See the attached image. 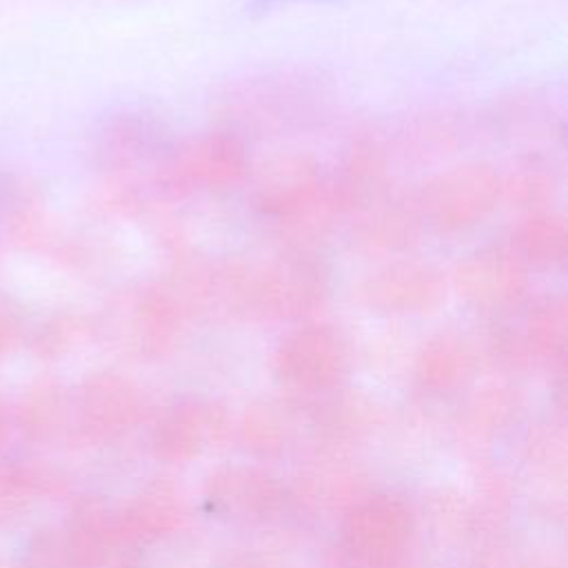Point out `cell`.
I'll return each mask as SVG.
<instances>
[{
	"mask_svg": "<svg viewBox=\"0 0 568 568\" xmlns=\"http://www.w3.org/2000/svg\"><path fill=\"white\" fill-rule=\"evenodd\" d=\"M446 291V275L437 266L395 260L362 277L353 288V300L384 315H424L444 304Z\"/></svg>",
	"mask_w": 568,
	"mask_h": 568,
	"instance_id": "ba28073f",
	"label": "cell"
},
{
	"mask_svg": "<svg viewBox=\"0 0 568 568\" xmlns=\"http://www.w3.org/2000/svg\"><path fill=\"white\" fill-rule=\"evenodd\" d=\"M433 521H435V530L442 532L446 541H455V544H466L475 539L479 535L477 526H481L477 510L455 493H442L435 499Z\"/></svg>",
	"mask_w": 568,
	"mask_h": 568,
	"instance_id": "f546056e",
	"label": "cell"
},
{
	"mask_svg": "<svg viewBox=\"0 0 568 568\" xmlns=\"http://www.w3.org/2000/svg\"><path fill=\"white\" fill-rule=\"evenodd\" d=\"M24 568H73L67 557L62 535L51 528L38 530L29 544V559Z\"/></svg>",
	"mask_w": 568,
	"mask_h": 568,
	"instance_id": "836d02e7",
	"label": "cell"
},
{
	"mask_svg": "<svg viewBox=\"0 0 568 568\" xmlns=\"http://www.w3.org/2000/svg\"><path fill=\"white\" fill-rule=\"evenodd\" d=\"M9 435V417H7V410L4 406L0 404V448L4 446V439Z\"/></svg>",
	"mask_w": 568,
	"mask_h": 568,
	"instance_id": "8d00e7d4",
	"label": "cell"
},
{
	"mask_svg": "<svg viewBox=\"0 0 568 568\" xmlns=\"http://www.w3.org/2000/svg\"><path fill=\"white\" fill-rule=\"evenodd\" d=\"M291 499L288 488L277 477L246 464L220 466L204 486L206 510L235 524L271 521L284 513Z\"/></svg>",
	"mask_w": 568,
	"mask_h": 568,
	"instance_id": "9c48e42d",
	"label": "cell"
},
{
	"mask_svg": "<svg viewBox=\"0 0 568 568\" xmlns=\"http://www.w3.org/2000/svg\"><path fill=\"white\" fill-rule=\"evenodd\" d=\"M73 408L80 435L91 444H109L140 424L146 404L142 390L129 377L98 371L80 382Z\"/></svg>",
	"mask_w": 568,
	"mask_h": 568,
	"instance_id": "30bf717a",
	"label": "cell"
},
{
	"mask_svg": "<svg viewBox=\"0 0 568 568\" xmlns=\"http://www.w3.org/2000/svg\"><path fill=\"white\" fill-rule=\"evenodd\" d=\"M519 568H564V564L555 557H530Z\"/></svg>",
	"mask_w": 568,
	"mask_h": 568,
	"instance_id": "d590c367",
	"label": "cell"
},
{
	"mask_svg": "<svg viewBox=\"0 0 568 568\" xmlns=\"http://www.w3.org/2000/svg\"><path fill=\"white\" fill-rule=\"evenodd\" d=\"M424 222L415 191L388 189L379 200L353 215L351 237L364 253L388 255L413 248L419 242Z\"/></svg>",
	"mask_w": 568,
	"mask_h": 568,
	"instance_id": "5bb4252c",
	"label": "cell"
},
{
	"mask_svg": "<svg viewBox=\"0 0 568 568\" xmlns=\"http://www.w3.org/2000/svg\"><path fill=\"white\" fill-rule=\"evenodd\" d=\"M390 189L388 146L375 131H359L346 146L339 171L328 178V191L344 217H353Z\"/></svg>",
	"mask_w": 568,
	"mask_h": 568,
	"instance_id": "4fadbf2b",
	"label": "cell"
},
{
	"mask_svg": "<svg viewBox=\"0 0 568 568\" xmlns=\"http://www.w3.org/2000/svg\"><path fill=\"white\" fill-rule=\"evenodd\" d=\"M479 346L455 328L430 335L415 357V382L422 390L444 395L462 388L477 371Z\"/></svg>",
	"mask_w": 568,
	"mask_h": 568,
	"instance_id": "d6986e66",
	"label": "cell"
},
{
	"mask_svg": "<svg viewBox=\"0 0 568 568\" xmlns=\"http://www.w3.org/2000/svg\"><path fill=\"white\" fill-rule=\"evenodd\" d=\"M348 366V342L337 326L326 322H302L280 339L273 353L280 384L306 395L335 390Z\"/></svg>",
	"mask_w": 568,
	"mask_h": 568,
	"instance_id": "52a82bcc",
	"label": "cell"
},
{
	"mask_svg": "<svg viewBox=\"0 0 568 568\" xmlns=\"http://www.w3.org/2000/svg\"><path fill=\"white\" fill-rule=\"evenodd\" d=\"M186 320L189 315L158 280L138 288L126 300V342L142 357H162L175 346Z\"/></svg>",
	"mask_w": 568,
	"mask_h": 568,
	"instance_id": "9a60e30c",
	"label": "cell"
},
{
	"mask_svg": "<svg viewBox=\"0 0 568 568\" xmlns=\"http://www.w3.org/2000/svg\"><path fill=\"white\" fill-rule=\"evenodd\" d=\"M251 160L242 138L213 129L169 144L155 166V186L173 197L215 193L246 180Z\"/></svg>",
	"mask_w": 568,
	"mask_h": 568,
	"instance_id": "3957f363",
	"label": "cell"
},
{
	"mask_svg": "<svg viewBox=\"0 0 568 568\" xmlns=\"http://www.w3.org/2000/svg\"><path fill=\"white\" fill-rule=\"evenodd\" d=\"M0 204H2V189H0Z\"/></svg>",
	"mask_w": 568,
	"mask_h": 568,
	"instance_id": "f35d334b",
	"label": "cell"
},
{
	"mask_svg": "<svg viewBox=\"0 0 568 568\" xmlns=\"http://www.w3.org/2000/svg\"><path fill=\"white\" fill-rule=\"evenodd\" d=\"M331 295V271L317 253L284 248L266 262L217 260L209 266V311L237 320H308Z\"/></svg>",
	"mask_w": 568,
	"mask_h": 568,
	"instance_id": "6da1fadb",
	"label": "cell"
},
{
	"mask_svg": "<svg viewBox=\"0 0 568 568\" xmlns=\"http://www.w3.org/2000/svg\"><path fill=\"white\" fill-rule=\"evenodd\" d=\"M89 324L82 315L78 313H58L49 317L31 339V348L38 357H60L69 353L87 333Z\"/></svg>",
	"mask_w": 568,
	"mask_h": 568,
	"instance_id": "f1b7e54d",
	"label": "cell"
},
{
	"mask_svg": "<svg viewBox=\"0 0 568 568\" xmlns=\"http://www.w3.org/2000/svg\"><path fill=\"white\" fill-rule=\"evenodd\" d=\"M377 408L362 395L351 390H335L324 402L315 404L311 413V428L320 444L331 448L362 439L375 424Z\"/></svg>",
	"mask_w": 568,
	"mask_h": 568,
	"instance_id": "7402d4cb",
	"label": "cell"
},
{
	"mask_svg": "<svg viewBox=\"0 0 568 568\" xmlns=\"http://www.w3.org/2000/svg\"><path fill=\"white\" fill-rule=\"evenodd\" d=\"M532 359L544 362L555 375L566 373L568 355V300L544 293L528 300L526 328L521 331Z\"/></svg>",
	"mask_w": 568,
	"mask_h": 568,
	"instance_id": "ffe728a7",
	"label": "cell"
},
{
	"mask_svg": "<svg viewBox=\"0 0 568 568\" xmlns=\"http://www.w3.org/2000/svg\"><path fill=\"white\" fill-rule=\"evenodd\" d=\"M479 357H486L495 368L506 373H519L532 359L524 333L506 324V320H488Z\"/></svg>",
	"mask_w": 568,
	"mask_h": 568,
	"instance_id": "83f0119b",
	"label": "cell"
},
{
	"mask_svg": "<svg viewBox=\"0 0 568 568\" xmlns=\"http://www.w3.org/2000/svg\"><path fill=\"white\" fill-rule=\"evenodd\" d=\"M413 535L415 515L402 497L364 495L344 510L337 550L351 568H397Z\"/></svg>",
	"mask_w": 568,
	"mask_h": 568,
	"instance_id": "5b68a950",
	"label": "cell"
},
{
	"mask_svg": "<svg viewBox=\"0 0 568 568\" xmlns=\"http://www.w3.org/2000/svg\"><path fill=\"white\" fill-rule=\"evenodd\" d=\"M184 519V497L169 477H155L144 484L115 513L120 541L126 548H140L173 535Z\"/></svg>",
	"mask_w": 568,
	"mask_h": 568,
	"instance_id": "2e32d148",
	"label": "cell"
},
{
	"mask_svg": "<svg viewBox=\"0 0 568 568\" xmlns=\"http://www.w3.org/2000/svg\"><path fill=\"white\" fill-rule=\"evenodd\" d=\"M0 568H2V564H0Z\"/></svg>",
	"mask_w": 568,
	"mask_h": 568,
	"instance_id": "ab89813d",
	"label": "cell"
},
{
	"mask_svg": "<svg viewBox=\"0 0 568 568\" xmlns=\"http://www.w3.org/2000/svg\"><path fill=\"white\" fill-rule=\"evenodd\" d=\"M288 435L291 426L286 413L275 404L251 406L240 426L244 448L260 459H273L284 455L288 446Z\"/></svg>",
	"mask_w": 568,
	"mask_h": 568,
	"instance_id": "4316f807",
	"label": "cell"
},
{
	"mask_svg": "<svg viewBox=\"0 0 568 568\" xmlns=\"http://www.w3.org/2000/svg\"><path fill=\"white\" fill-rule=\"evenodd\" d=\"M31 495L7 468H0V530L16 526L31 506Z\"/></svg>",
	"mask_w": 568,
	"mask_h": 568,
	"instance_id": "d6a6232c",
	"label": "cell"
},
{
	"mask_svg": "<svg viewBox=\"0 0 568 568\" xmlns=\"http://www.w3.org/2000/svg\"><path fill=\"white\" fill-rule=\"evenodd\" d=\"M524 413V397L517 388L495 384L477 390L462 408V428L475 439H493L510 430Z\"/></svg>",
	"mask_w": 568,
	"mask_h": 568,
	"instance_id": "d4e9b609",
	"label": "cell"
},
{
	"mask_svg": "<svg viewBox=\"0 0 568 568\" xmlns=\"http://www.w3.org/2000/svg\"><path fill=\"white\" fill-rule=\"evenodd\" d=\"M73 399L58 379L31 384L18 404V426L29 442L49 444L62 437L71 422Z\"/></svg>",
	"mask_w": 568,
	"mask_h": 568,
	"instance_id": "44dd1931",
	"label": "cell"
},
{
	"mask_svg": "<svg viewBox=\"0 0 568 568\" xmlns=\"http://www.w3.org/2000/svg\"><path fill=\"white\" fill-rule=\"evenodd\" d=\"M326 191V175L308 153H286L266 162L253 184V211L275 229L311 211Z\"/></svg>",
	"mask_w": 568,
	"mask_h": 568,
	"instance_id": "8fae6325",
	"label": "cell"
},
{
	"mask_svg": "<svg viewBox=\"0 0 568 568\" xmlns=\"http://www.w3.org/2000/svg\"><path fill=\"white\" fill-rule=\"evenodd\" d=\"M231 430V415L217 402L184 399L166 408L151 433L153 455L166 464H186Z\"/></svg>",
	"mask_w": 568,
	"mask_h": 568,
	"instance_id": "7c38bea8",
	"label": "cell"
},
{
	"mask_svg": "<svg viewBox=\"0 0 568 568\" xmlns=\"http://www.w3.org/2000/svg\"><path fill=\"white\" fill-rule=\"evenodd\" d=\"M493 124L497 131L508 135H521L524 131L537 129L546 122L541 106L530 95H513L501 100L493 111Z\"/></svg>",
	"mask_w": 568,
	"mask_h": 568,
	"instance_id": "1f68e13d",
	"label": "cell"
},
{
	"mask_svg": "<svg viewBox=\"0 0 568 568\" xmlns=\"http://www.w3.org/2000/svg\"><path fill=\"white\" fill-rule=\"evenodd\" d=\"M528 459L548 470L561 473L566 466V433L561 424H539L526 439Z\"/></svg>",
	"mask_w": 568,
	"mask_h": 568,
	"instance_id": "4dcf8cb0",
	"label": "cell"
},
{
	"mask_svg": "<svg viewBox=\"0 0 568 568\" xmlns=\"http://www.w3.org/2000/svg\"><path fill=\"white\" fill-rule=\"evenodd\" d=\"M424 226L459 235L484 224L501 202V173L488 162H466L428 178L415 189Z\"/></svg>",
	"mask_w": 568,
	"mask_h": 568,
	"instance_id": "277c9868",
	"label": "cell"
},
{
	"mask_svg": "<svg viewBox=\"0 0 568 568\" xmlns=\"http://www.w3.org/2000/svg\"><path fill=\"white\" fill-rule=\"evenodd\" d=\"M164 126L146 113H120L111 118L95 140L98 164L115 175L131 173L166 151Z\"/></svg>",
	"mask_w": 568,
	"mask_h": 568,
	"instance_id": "ac0fdd59",
	"label": "cell"
},
{
	"mask_svg": "<svg viewBox=\"0 0 568 568\" xmlns=\"http://www.w3.org/2000/svg\"><path fill=\"white\" fill-rule=\"evenodd\" d=\"M62 544L73 568H109L126 548L118 535L115 513L98 495H80L71 501Z\"/></svg>",
	"mask_w": 568,
	"mask_h": 568,
	"instance_id": "e0dca14e",
	"label": "cell"
},
{
	"mask_svg": "<svg viewBox=\"0 0 568 568\" xmlns=\"http://www.w3.org/2000/svg\"><path fill=\"white\" fill-rule=\"evenodd\" d=\"M291 497H300L320 510H333L337 506L346 510L364 497V477L337 464L313 468L300 477V488L295 495L291 493Z\"/></svg>",
	"mask_w": 568,
	"mask_h": 568,
	"instance_id": "484cf974",
	"label": "cell"
},
{
	"mask_svg": "<svg viewBox=\"0 0 568 568\" xmlns=\"http://www.w3.org/2000/svg\"><path fill=\"white\" fill-rule=\"evenodd\" d=\"M335 104L328 78L311 69H275L233 78L213 98L220 129L271 138L320 126Z\"/></svg>",
	"mask_w": 568,
	"mask_h": 568,
	"instance_id": "7a4b0ae2",
	"label": "cell"
},
{
	"mask_svg": "<svg viewBox=\"0 0 568 568\" xmlns=\"http://www.w3.org/2000/svg\"><path fill=\"white\" fill-rule=\"evenodd\" d=\"M559 186V171L552 160L528 153L508 175H501V200L528 215L552 209Z\"/></svg>",
	"mask_w": 568,
	"mask_h": 568,
	"instance_id": "cb8c5ba5",
	"label": "cell"
},
{
	"mask_svg": "<svg viewBox=\"0 0 568 568\" xmlns=\"http://www.w3.org/2000/svg\"><path fill=\"white\" fill-rule=\"evenodd\" d=\"M459 297L488 320H506L530 300V266L510 242H495L466 253L455 266Z\"/></svg>",
	"mask_w": 568,
	"mask_h": 568,
	"instance_id": "8992f818",
	"label": "cell"
},
{
	"mask_svg": "<svg viewBox=\"0 0 568 568\" xmlns=\"http://www.w3.org/2000/svg\"><path fill=\"white\" fill-rule=\"evenodd\" d=\"M226 568H264V566L253 559H237V561H231Z\"/></svg>",
	"mask_w": 568,
	"mask_h": 568,
	"instance_id": "74e56055",
	"label": "cell"
},
{
	"mask_svg": "<svg viewBox=\"0 0 568 568\" xmlns=\"http://www.w3.org/2000/svg\"><path fill=\"white\" fill-rule=\"evenodd\" d=\"M510 244L530 268L561 271L568 262L566 217L552 209L528 213L517 226Z\"/></svg>",
	"mask_w": 568,
	"mask_h": 568,
	"instance_id": "603a6c76",
	"label": "cell"
},
{
	"mask_svg": "<svg viewBox=\"0 0 568 568\" xmlns=\"http://www.w3.org/2000/svg\"><path fill=\"white\" fill-rule=\"evenodd\" d=\"M18 335H20L18 313L7 302H0V359L13 348Z\"/></svg>",
	"mask_w": 568,
	"mask_h": 568,
	"instance_id": "e575fe53",
	"label": "cell"
}]
</instances>
